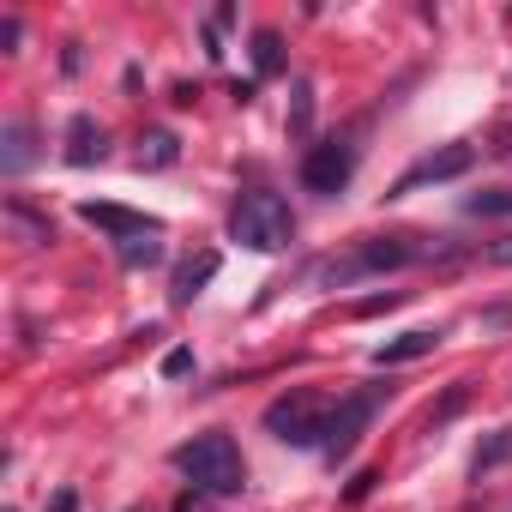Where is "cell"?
Wrapping results in <instances>:
<instances>
[{
	"label": "cell",
	"mask_w": 512,
	"mask_h": 512,
	"mask_svg": "<svg viewBox=\"0 0 512 512\" xmlns=\"http://www.w3.org/2000/svg\"><path fill=\"white\" fill-rule=\"evenodd\" d=\"M85 223L109 229V235H115V247H121V241H133V235H145V229H163V223L133 217V211H121V205H85Z\"/></svg>",
	"instance_id": "cell-9"
},
{
	"label": "cell",
	"mask_w": 512,
	"mask_h": 512,
	"mask_svg": "<svg viewBox=\"0 0 512 512\" xmlns=\"http://www.w3.org/2000/svg\"><path fill=\"white\" fill-rule=\"evenodd\" d=\"M350 175H356V151H350L344 139L314 145V151L302 157V187H308V193H344Z\"/></svg>",
	"instance_id": "cell-5"
},
{
	"label": "cell",
	"mask_w": 512,
	"mask_h": 512,
	"mask_svg": "<svg viewBox=\"0 0 512 512\" xmlns=\"http://www.w3.org/2000/svg\"><path fill=\"white\" fill-rule=\"evenodd\" d=\"M211 272H217V253H199V260H187V266L175 272V290H169V296H175V302H193Z\"/></svg>",
	"instance_id": "cell-12"
},
{
	"label": "cell",
	"mask_w": 512,
	"mask_h": 512,
	"mask_svg": "<svg viewBox=\"0 0 512 512\" xmlns=\"http://www.w3.org/2000/svg\"><path fill=\"white\" fill-rule=\"evenodd\" d=\"M464 211H470V217H512V187H488V193H476Z\"/></svg>",
	"instance_id": "cell-13"
},
{
	"label": "cell",
	"mask_w": 512,
	"mask_h": 512,
	"mask_svg": "<svg viewBox=\"0 0 512 512\" xmlns=\"http://www.w3.org/2000/svg\"><path fill=\"white\" fill-rule=\"evenodd\" d=\"M440 344V332H398L392 344H380L374 350V368H398V362H416V356H428Z\"/></svg>",
	"instance_id": "cell-10"
},
{
	"label": "cell",
	"mask_w": 512,
	"mask_h": 512,
	"mask_svg": "<svg viewBox=\"0 0 512 512\" xmlns=\"http://www.w3.org/2000/svg\"><path fill=\"white\" fill-rule=\"evenodd\" d=\"M67 163H73V169L103 163V127H97L91 115H73V127H67Z\"/></svg>",
	"instance_id": "cell-8"
},
{
	"label": "cell",
	"mask_w": 512,
	"mask_h": 512,
	"mask_svg": "<svg viewBox=\"0 0 512 512\" xmlns=\"http://www.w3.org/2000/svg\"><path fill=\"white\" fill-rule=\"evenodd\" d=\"M253 61H260V73H278V37L272 31L253 37Z\"/></svg>",
	"instance_id": "cell-16"
},
{
	"label": "cell",
	"mask_w": 512,
	"mask_h": 512,
	"mask_svg": "<svg viewBox=\"0 0 512 512\" xmlns=\"http://www.w3.org/2000/svg\"><path fill=\"white\" fill-rule=\"evenodd\" d=\"M380 410V392H356V398H344L338 410H332V422H326V452L332 458H344L350 446H356V434L368 428V416Z\"/></svg>",
	"instance_id": "cell-7"
},
{
	"label": "cell",
	"mask_w": 512,
	"mask_h": 512,
	"mask_svg": "<svg viewBox=\"0 0 512 512\" xmlns=\"http://www.w3.org/2000/svg\"><path fill=\"white\" fill-rule=\"evenodd\" d=\"M0 139H7L0 169H7V175H25V163H31V127H25V121H7V133H0Z\"/></svg>",
	"instance_id": "cell-11"
},
{
	"label": "cell",
	"mask_w": 512,
	"mask_h": 512,
	"mask_svg": "<svg viewBox=\"0 0 512 512\" xmlns=\"http://www.w3.org/2000/svg\"><path fill=\"white\" fill-rule=\"evenodd\" d=\"M175 512H211V494H181Z\"/></svg>",
	"instance_id": "cell-18"
},
{
	"label": "cell",
	"mask_w": 512,
	"mask_h": 512,
	"mask_svg": "<svg viewBox=\"0 0 512 512\" xmlns=\"http://www.w3.org/2000/svg\"><path fill=\"white\" fill-rule=\"evenodd\" d=\"M470 163H476V151H470V145H446V151H428L422 163H410V169L392 181V199H404V193H416V187H428V181H458Z\"/></svg>",
	"instance_id": "cell-6"
},
{
	"label": "cell",
	"mask_w": 512,
	"mask_h": 512,
	"mask_svg": "<svg viewBox=\"0 0 512 512\" xmlns=\"http://www.w3.org/2000/svg\"><path fill=\"white\" fill-rule=\"evenodd\" d=\"M506 458H512V428H500L494 440H482V446H476V464H470V470L482 476V470H494V464H506Z\"/></svg>",
	"instance_id": "cell-14"
},
{
	"label": "cell",
	"mask_w": 512,
	"mask_h": 512,
	"mask_svg": "<svg viewBox=\"0 0 512 512\" xmlns=\"http://www.w3.org/2000/svg\"><path fill=\"white\" fill-rule=\"evenodd\" d=\"M49 512H79V494H73V488H55V500H49Z\"/></svg>",
	"instance_id": "cell-19"
},
{
	"label": "cell",
	"mask_w": 512,
	"mask_h": 512,
	"mask_svg": "<svg viewBox=\"0 0 512 512\" xmlns=\"http://www.w3.org/2000/svg\"><path fill=\"white\" fill-rule=\"evenodd\" d=\"M187 368H193V356H187V350H169V356H163V374H187Z\"/></svg>",
	"instance_id": "cell-17"
},
{
	"label": "cell",
	"mask_w": 512,
	"mask_h": 512,
	"mask_svg": "<svg viewBox=\"0 0 512 512\" xmlns=\"http://www.w3.org/2000/svg\"><path fill=\"white\" fill-rule=\"evenodd\" d=\"M175 470L193 482V494H241L247 488V464L241 446L229 434H193L187 446H175Z\"/></svg>",
	"instance_id": "cell-1"
},
{
	"label": "cell",
	"mask_w": 512,
	"mask_h": 512,
	"mask_svg": "<svg viewBox=\"0 0 512 512\" xmlns=\"http://www.w3.org/2000/svg\"><path fill=\"white\" fill-rule=\"evenodd\" d=\"M163 169V163H175V139L169 133H151V139H139V169Z\"/></svg>",
	"instance_id": "cell-15"
},
{
	"label": "cell",
	"mask_w": 512,
	"mask_h": 512,
	"mask_svg": "<svg viewBox=\"0 0 512 512\" xmlns=\"http://www.w3.org/2000/svg\"><path fill=\"white\" fill-rule=\"evenodd\" d=\"M326 422H332V410H326V398L308 392V386L284 392V398L266 410V428H272L284 446H326Z\"/></svg>",
	"instance_id": "cell-3"
},
{
	"label": "cell",
	"mask_w": 512,
	"mask_h": 512,
	"mask_svg": "<svg viewBox=\"0 0 512 512\" xmlns=\"http://www.w3.org/2000/svg\"><path fill=\"white\" fill-rule=\"evenodd\" d=\"M7 512H13V506H7Z\"/></svg>",
	"instance_id": "cell-20"
},
{
	"label": "cell",
	"mask_w": 512,
	"mask_h": 512,
	"mask_svg": "<svg viewBox=\"0 0 512 512\" xmlns=\"http://www.w3.org/2000/svg\"><path fill=\"white\" fill-rule=\"evenodd\" d=\"M229 235H235L247 253H278V247L296 241V217H290V205H284L278 193L253 187V193L235 199V211H229Z\"/></svg>",
	"instance_id": "cell-2"
},
{
	"label": "cell",
	"mask_w": 512,
	"mask_h": 512,
	"mask_svg": "<svg viewBox=\"0 0 512 512\" xmlns=\"http://www.w3.org/2000/svg\"><path fill=\"white\" fill-rule=\"evenodd\" d=\"M416 241L410 235H386V241H368V247H356L344 266H332L326 272V284H356V278H374V272H398V266H410L416 260Z\"/></svg>",
	"instance_id": "cell-4"
}]
</instances>
